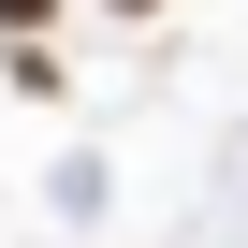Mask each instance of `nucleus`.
<instances>
[{"label":"nucleus","instance_id":"f03ea898","mask_svg":"<svg viewBox=\"0 0 248 248\" xmlns=\"http://www.w3.org/2000/svg\"><path fill=\"white\" fill-rule=\"evenodd\" d=\"M102 15H161V0H102Z\"/></svg>","mask_w":248,"mask_h":248},{"label":"nucleus","instance_id":"f257e3e1","mask_svg":"<svg viewBox=\"0 0 248 248\" xmlns=\"http://www.w3.org/2000/svg\"><path fill=\"white\" fill-rule=\"evenodd\" d=\"M44 15H59V0H0V30H44Z\"/></svg>","mask_w":248,"mask_h":248}]
</instances>
